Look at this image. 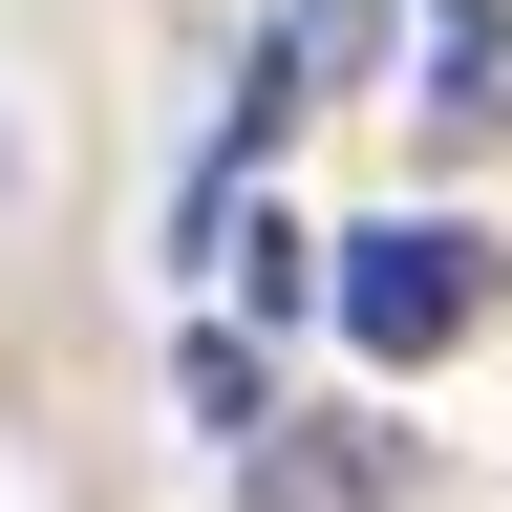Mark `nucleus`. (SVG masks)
I'll use <instances>...</instances> for the list:
<instances>
[{
    "mask_svg": "<svg viewBox=\"0 0 512 512\" xmlns=\"http://www.w3.org/2000/svg\"><path fill=\"white\" fill-rule=\"evenodd\" d=\"M235 512H406V427H363V406L235 427Z\"/></svg>",
    "mask_w": 512,
    "mask_h": 512,
    "instance_id": "2",
    "label": "nucleus"
},
{
    "mask_svg": "<svg viewBox=\"0 0 512 512\" xmlns=\"http://www.w3.org/2000/svg\"><path fill=\"white\" fill-rule=\"evenodd\" d=\"M320 299H342V342H363V363H448V342L491 320V235L384 214V235H342V256H320Z\"/></svg>",
    "mask_w": 512,
    "mask_h": 512,
    "instance_id": "1",
    "label": "nucleus"
},
{
    "mask_svg": "<svg viewBox=\"0 0 512 512\" xmlns=\"http://www.w3.org/2000/svg\"><path fill=\"white\" fill-rule=\"evenodd\" d=\"M427 128H448V150L512 128V22H491V0H427Z\"/></svg>",
    "mask_w": 512,
    "mask_h": 512,
    "instance_id": "3",
    "label": "nucleus"
}]
</instances>
